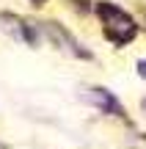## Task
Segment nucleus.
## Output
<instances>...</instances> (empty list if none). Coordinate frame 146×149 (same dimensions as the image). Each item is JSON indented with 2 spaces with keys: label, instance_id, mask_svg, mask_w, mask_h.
Listing matches in <instances>:
<instances>
[{
  "label": "nucleus",
  "instance_id": "f257e3e1",
  "mask_svg": "<svg viewBox=\"0 0 146 149\" xmlns=\"http://www.w3.org/2000/svg\"><path fill=\"white\" fill-rule=\"evenodd\" d=\"M97 14L102 17V25H105V33L113 44H127L132 36H135V19L127 14L124 8H119L116 3H99L97 6Z\"/></svg>",
  "mask_w": 146,
  "mask_h": 149
},
{
  "label": "nucleus",
  "instance_id": "f03ea898",
  "mask_svg": "<svg viewBox=\"0 0 146 149\" xmlns=\"http://www.w3.org/2000/svg\"><path fill=\"white\" fill-rule=\"evenodd\" d=\"M91 102H94L97 108H102L105 113H110V116H121V102L116 100V97L110 94L108 88H94Z\"/></svg>",
  "mask_w": 146,
  "mask_h": 149
},
{
  "label": "nucleus",
  "instance_id": "7ed1b4c3",
  "mask_svg": "<svg viewBox=\"0 0 146 149\" xmlns=\"http://www.w3.org/2000/svg\"><path fill=\"white\" fill-rule=\"evenodd\" d=\"M138 74H141V77H146V61H141V64H138Z\"/></svg>",
  "mask_w": 146,
  "mask_h": 149
},
{
  "label": "nucleus",
  "instance_id": "20e7f679",
  "mask_svg": "<svg viewBox=\"0 0 146 149\" xmlns=\"http://www.w3.org/2000/svg\"><path fill=\"white\" fill-rule=\"evenodd\" d=\"M33 3H42V0H33Z\"/></svg>",
  "mask_w": 146,
  "mask_h": 149
}]
</instances>
